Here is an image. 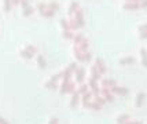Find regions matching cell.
Masks as SVG:
<instances>
[{"label":"cell","instance_id":"9c48e42d","mask_svg":"<svg viewBox=\"0 0 147 124\" xmlns=\"http://www.w3.org/2000/svg\"><path fill=\"white\" fill-rule=\"evenodd\" d=\"M47 7H48L50 10L58 11V10H59V3H58V1H54V0H52V1H48V3H47Z\"/></svg>","mask_w":147,"mask_h":124},{"label":"cell","instance_id":"277c9868","mask_svg":"<svg viewBox=\"0 0 147 124\" xmlns=\"http://www.w3.org/2000/svg\"><path fill=\"white\" fill-rule=\"evenodd\" d=\"M59 25H61V28H62V30H71L69 20H66V18H62V20L59 21Z\"/></svg>","mask_w":147,"mask_h":124},{"label":"cell","instance_id":"2e32d148","mask_svg":"<svg viewBox=\"0 0 147 124\" xmlns=\"http://www.w3.org/2000/svg\"><path fill=\"white\" fill-rule=\"evenodd\" d=\"M11 7H13V4H4V3H3V10H4L6 13L11 11Z\"/></svg>","mask_w":147,"mask_h":124},{"label":"cell","instance_id":"6da1fadb","mask_svg":"<svg viewBox=\"0 0 147 124\" xmlns=\"http://www.w3.org/2000/svg\"><path fill=\"white\" fill-rule=\"evenodd\" d=\"M139 8H140L139 3H122V10H127V11H136Z\"/></svg>","mask_w":147,"mask_h":124},{"label":"cell","instance_id":"7402d4cb","mask_svg":"<svg viewBox=\"0 0 147 124\" xmlns=\"http://www.w3.org/2000/svg\"><path fill=\"white\" fill-rule=\"evenodd\" d=\"M139 37H140V39H147V32L139 33Z\"/></svg>","mask_w":147,"mask_h":124},{"label":"cell","instance_id":"cb8c5ba5","mask_svg":"<svg viewBox=\"0 0 147 124\" xmlns=\"http://www.w3.org/2000/svg\"><path fill=\"white\" fill-rule=\"evenodd\" d=\"M11 4H13V6H17V4H19V0H11Z\"/></svg>","mask_w":147,"mask_h":124},{"label":"cell","instance_id":"9a60e30c","mask_svg":"<svg viewBox=\"0 0 147 124\" xmlns=\"http://www.w3.org/2000/svg\"><path fill=\"white\" fill-rule=\"evenodd\" d=\"M25 50H28L29 52H34V51H36V47L32 46V44H28V46L25 47Z\"/></svg>","mask_w":147,"mask_h":124},{"label":"cell","instance_id":"484cf974","mask_svg":"<svg viewBox=\"0 0 147 124\" xmlns=\"http://www.w3.org/2000/svg\"><path fill=\"white\" fill-rule=\"evenodd\" d=\"M143 64H144V65H147V57H146V58H143Z\"/></svg>","mask_w":147,"mask_h":124},{"label":"cell","instance_id":"8992f818","mask_svg":"<svg viewBox=\"0 0 147 124\" xmlns=\"http://www.w3.org/2000/svg\"><path fill=\"white\" fill-rule=\"evenodd\" d=\"M33 11H34V8H33V7L30 6V4L22 8V14H24V17H29V15H32Z\"/></svg>","mask_w":147,"mask_h":124},{"label":"cell","instance_id":"8fae6325","mask_svg":"<svg viewBox=\"0 0 147 124\" xmlns=\"http://www.w3.org/2000/svg\"><path fill=\"white\" fill-rule=\"evenodd\" d=\"M54 14H55V11H54V10L47 8V10H44V13H41L40 15H41V17H44V18H51V17H54Z\"/></svg>","mask_w":147,"mask_h":124},{"label":"cell","instance_id":"ac0fdd59","mask_svg":"<svg viewBox=\"0 0 147 124\" xmlns=\"http://www.w3.org/2000/svg\"><path fill=\"white\" fill-rule=\"evenodd\" d=\"M91 58V54L88 51H85V52H83V59H85V61H87V59H90Z\"/></svg>","mask_w":147,"mask_h":124},{"label":"cell","instance_id":"e0dca14e","mask_svg":"<svg viewBox=\"0 0 147 124\" xmlns=\"http://www.w3.org/2000/svg\"><path fill=\"white\" fill-rule=\"evenodd\" d=\"M19 6L22 7H26V6H29V0H19Z\"/></svg>","mask_w":147,"mask_h":124},{"label":"cell","instance_id":"4fadbf2b","mask_svg":"<svg viewBox=\"0 0 147 124\" xmlns=\"http://www.w3.org/2000/svg\"><path fill=\"white\" fill-rule=\"evenodd\" d=\"M138 32H139V33L147 32V24H142V25L138 26Z\"/></svg>","mask_w":147,"mask_h":124},{"label":"cell","instance_id":"7a4b0ae2","mask_svg":"<svg viewBox=\"0 0 147 124\" xmlns=\"http://www.w3.org/2000/svg\"><path fill=\"white\" fill-rule=\"evenodd\" d=\"M77 8H80V4L77 3L76 0H71L70 4H69V7H67V15H69V17H71L73 14L76 13Z\"/></svg>","mask_w":147,"mask_h":124},{"label":"cell","instance_id":"ffe728a7","mask_svg":"<svg viewBox=\"0 0 147 124\" xmlns=\"http://www.w3.org/2000/svg\"><path fill=\"white\" fill-rule=\"evenodd\" d=\"M139 6H140V8H146L147 7V0H142L140 3H139Z\"/></svg>","mask_w":147,"mask_h":124},{"label":"cell","instance_id":"5b68a950","mask_svg":"<svg viewBox=\"0 0 147 124\" xmlns=\"http://www.w3.org/2000/svg\"><path fill=\"white\" fill-rule=\"evenodd\" d=\"M67 20H69V24H70V29L73 30V32H74V30H77V29L80 28V26H78V22H77V20L74 18V17H69Z\"/></svg>","mask_w":147,"mask_h":124},{"label":"cell","instance_id":"30bf717a","mask_svg":"<svg viewBox=\"0 0 147 124\" xmlns=\"http://www.w3.org/2000/svg\"><path fill=\"white\" fill-rule=\"evenodd\" d=\"M71 17H74L76 20H80V18H84V10H83V8H81V7H80V8H77V10H76V13L73 14Z\"/></svg>","mask_w":147,"mask_h":124},{"label":"cell","instance_id":"3957f363","mask_svg":"<svg viewBox=\"0 0 147 124\" xmlns=\"http://www.w3.org/2000/svg\"><path fill=\"white\" fill-rule=\"evenodd\" d=\"M85 39V36L81 35V33H74V36H73V43H74V46H78L80 43H83V40Z\"/></svg>","mask_w":147,"mask_h":124},{"label":"cell","instance_id":"52a82bcc","mask_svg":"<svg viewBox=\"0 0 147 124\" xmlns=\"http://www.w3.org/2000/svg\"><path fill=\"white\" fill-rule=\"evenodd\" d=\"M88 46H90V41H88V39H87V37H85V39L83 40V43H80V44H78V48H80V50H81V51H87V48H88Z\"/></svg>","mask_w":147,"mask_h":124},{"label":"cell","instance_id":"d4e9b609","mask_svg":"<svg viewBox=\"0 0 147 124\" xmlns=\"http://www.w3.org/2000/svg\"><path fill=\"white\" fill-rule=\"evenodd\" d=\"M4 1V4H11V0H3Z\"/></svg>","mask_w":147,"mask_h":124},{"label":"cell","instance_id":"44dd1931","mask_svg":"<svg viewBox=\"0 0 147 124\" xmlns=\"http://www.w3.org/2000/svg\"><path fill=\"white\" fill-rule=\"evenodd\" d=\"M142 0H124V3H140Z\"/></svg>","mask_w":147,"mask_h":124},{"label":"cell","instance_id":"5bb4252c","mask_svg":"<svg viewBox=\"0 0 147 124\" xmlns=\"http://www.w3.org/2000/svg\"><path fill=\"white\" fill-rule=\"evenodd\" d=\"M120 62H121V64H128V62H134V58H132V57H125V58H122Z\"/></svg>","mask_w":147,"mask_h":124},{"label":"cell","instance_id":"d6986e66","mask_svg":"<svg viewBox=\"0 0 147 124\" xmlns=\"http://www.w3.org/2000/svg\"><path fill=\"white\" fill-rule=\"evenodd\" d=\"M140 55L143 57V58H146L147 57V50L146 48H140Z\"/></svg>","mask_w":147,"mask_h":124},{"label":"cell","instance_id":"7c38bea8","mask_svg":"<svg viewBox=\"0 0 147 124\" xmlns=\"http://www.w3.org/2000/svg\"><path fill=\"white\" fill-rule=\"evenodd\" d=\"M62 36H63L65 39H73V36H74V32L73 30H62Z\"/></svg>","mask_w":147,"mask_h":124},{"label":"cell","instance_id":"ba28073f","mask_svg":"<svg viewBox=\"0 0 147 124\" xmlns=\"http://www.w3.org/2000/svg\"><path fill=\"white\" fill-rule=\"evenodd\" d=\"M48 7H47V3H44V1H40V3H37V6H36V10L38 11V14L44 13V10H47Z\"/></svg>","mask_w":147,"mask_h":124},{"label":"cell","instance_id":"603a6c76","mask_svg":"<svg viewBox=\"0 0 147 124\" xmlns=\"http://www.w3.org/2000/svg\"><path fill=\"white\" fill-rule=\"evenodd\" d=\"M38 64H40V65L44 64V61H43V57H41V55H38Z\"/></svg>","mask_w":147,"mask_h":124}]
</instances>
